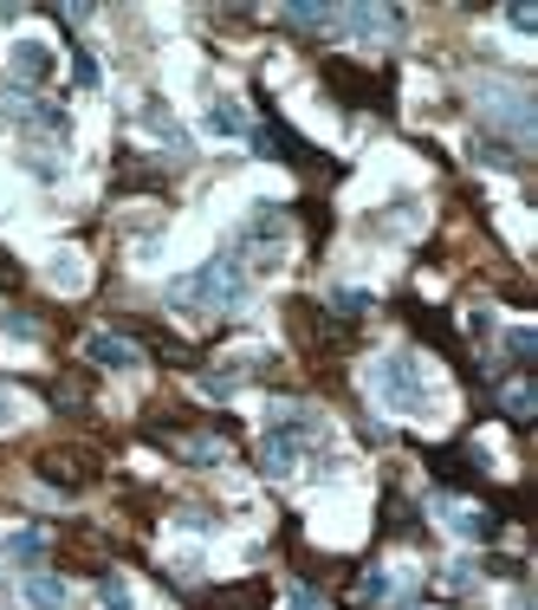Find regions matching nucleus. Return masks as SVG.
Returning <instances> with one entry per match:
<instances>
[{"instance_id": "obj_13", "label": "nucleus", "mask_w": 538, "mask_h": 610, "mask_svg": "<svg viewBox=\"0 0 538 610\" xmlns=\"http://www.w3.org/2000/svg\"><path fill=\"white\" fill-rule=\"evenodd\" d=\"M506 415H513V422H533V384H513V390H506Z\"/></svg>"}, {"instance_id": "obj_11", "label": "nucleus", "mask_w": 538, "mask_h": 610, "mask_svg": "<svg viewBox=\"0 0 538 610\" xmlns=\"http://www.w3.org/2000/svg\"><path fill=\"white\" fill-rule=\"evenodd\" d=\"M7 552H13L20 565H40V552H46V540H40V533H13V540H7Z\"/></svg>"}, {"instance_id": "obj_15", "label": "nucleus", "mask_w": 538, "mask_h": 610, "mask_svg": "<svg viewBox=\"0 0 538 610\" xmlns=\"http://www.w3.org/2000/svg\"><path fill=\"white\" fill-rule=\"evenodd\" d=\"M0 429H13V390L0 384Z\"/></svg>"}, {"instance_id": "obj_8", "label": "nucleus", "mask_w": 538, "mask_h": 610, "mask_svg": "<svg viewBox=\"0 0 538 610\" xmlns=\"http://www.w3.org/2000/svg\"><path fill=\"white\" fill-rule=\"evenodd\" d=\"M182 462L214 468V462H227V442H221V435H182Z\"/></svg>"}, {"instance_id": "obj_14", "label": "nucleus", "mask_w": 538, "mask_h": 610, "mask_svg": "<svg viewBox=\"0 0 538 610\" xmlns=\"http://www.w3.org/2000/svg\"><path fill=\"white\" fill-rule=\"evenodd\" d=\"M506 351H513V364H533V332H506Z\"/></svg>"}, {"instance_id": "obj_17", "label": "nucleus", "mask_w": 538, "mask_h": 610, "mask_svg": "<svg viewBox=\"0 0 538 610\" xmlns=\"http://www.w3.org/2000/svg\"><path fill=\"white\" fill-rule=\"evenodd\" d=\"M292 610H325V605H318L312 591H292Z\"/></svg>"}, {"instance_id": "obj_16", "label": "nucleus", "mask_w": 538, "mask_h": 610, "mask_svg": "<svg viewBox=\"0 0 538 610\" xmlns=\"http://www.w3.org/2000/svg\"><path fill=\"white\" fill-rule=\"evenodd\" d=\"M0 286H20V267H13L7 254H0Z\"/></svg>"}, {"instance_id": "obj_7", "label": "nucleus", "mask_w": 538, "mask_h": 610, "mask_svg": "<svg viewBox=\"0 0 538 610\" xmlns=\"http://www.w3.org/2000/svg\"><path fill=\"white\" fill-rule=\"evenodd\" d=\"M214 136H240L247 131V118H240V104H227V98H208V118H202Z\"/></svg>"}, {"instance_id": "obj_2", "label": "nucleus", "mask_w": 538, "mask_h": 610, "mask_svg": "<svg viewBox=\"0 0 538 610\" xmlns=\"http://www.w3.org/2000/svg\"><path fill=\"white\" fill-rule=\"evenodd\" d=\"M33 475L53 480V487H66V493H78V487L98 480V455H91V448H40Z\"/></svg>"}, {"instance_id": "obj_1", "label": "nucleus", "mask_w": 538, "mask_h": 610, "mask_svg": "<svg viewBox=\"0 0 538 610\" xmlns=\"http://www.w3.org/2000/svg\"><path fill=\"white\" fill-rule=\"evenodd\" d=\"M247 286H254V273L240 254H214L202 273H189V279H176L169 286V306H202V312H234L240 299H247Z\"/></svg>"}, {"instance_id": "obj_6", "label": "nucleus", "mask_w": 538, "mask_h": 610, "mask_svg": "<svg viewBox=\"0 0 538 610\" xmlns=\"http://www.w3.org/2000/svg\"><path fill=\"white\" fill-rule=\"evenodd\" d=\"M13 71L33 78V85H46V78H53V53H46L40 40H20V46H13Z\"/></svg>"}, {"instance_id": "obj_9", "label": "nucleus", "mask_w": 538, "mask_h": 610, "mask_svg": "<svg viewBox=\"0 0 538 610\" xmlns=\"http://www.w3.org/2000/svg\"><path fill=\"white\" fill-rule=\"evenodd\" d=\"M26 605L33 610H66V585H59V578H26Z\"/></svg>"}, {"instance_id": "obj_4", "label": "nucleus", "mask_w": 538, "mask_h": 610, "mask_svg": "<svg viewBox=\"0 0 538 610\" xmlns=\"http://www.w3.org/2000/svg\"><path fill=\"white\" fill-rule=\"evenodd\" d=\"M85 357L104 364V370H136V344L124 339V332H91V339H85Z\"/></svg>"}, {"instance_id": "obj_12", "label": "nucleus", "mask_w": 538, "mask_h": 610, "mask_svg": "<svg viewBox=\"0 0 538 610\" xmlns=\"http://www.w3.org/2000/svg\"><path fill=\"white\" fill-rule=\"evenodd\" d=\"M332 306L357 319V312H370V292H363V286H337V292H332Z\"/></svg>"}, {"instance_id": "obj_10", "label": "nucleus", "mask_w": 538, "mask_h": 610, "mask_svg": "<svg viewBox=\"0 0 538 610\" xmlns=\"http://www.w3.org/2000/svg\"><path fill=\"white\" fill-rule=\"evenodd\" d=\"M98 605H104V610H131L136 591L124 585V578H117V572H98Z\"/></svg>"}, {"instance_id": "obj_3", "label": "nucleus", "mask_w": 538, "mask_h": 610, "mask_svg": "<svg viewBox=\"0 0 538 610\" xmlns=\"http://www.w3.org/2000/svg\"><path fill=\"white\" fill-rule=\"evenodd\" d=\"M325 85H332L344 104H383V85L363 66H350V59H325Z\"/></svg>"}, {"instance_id": "obj_5", "label": "nucleus", "mask_w": 538, "mask_h": 610, "mask_svg": "<svg viewBox=\"0 0 538 610\" xmlns=\"http://www.w3.org/2000/svg\"><path fill=\"white\" fill-rule=\"evenodd\" d=\"M383 390L396 397V409H422V370H415V357H390L383 364Z\"/></svg>"}]
</instances>
